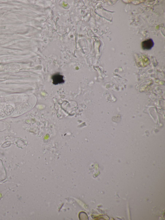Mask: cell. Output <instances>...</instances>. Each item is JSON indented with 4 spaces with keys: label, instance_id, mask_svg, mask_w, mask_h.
Instances as JSON below:
<instances>
[{
    "label": "cell",
    "instance_id": "obj_1",
    "mask_svg": "<svg viewBox=\"0 0 165 220\" xmlns=\"http://www.w3.org/2000/svg\"><path fill=\"white\" fill-rule=\"evenodd\" d=\"M154 44L152 39H149L143 41L142 44V47L144 50H151L154 45Z\"/></svg>",
    "mask_w": 165,
    "mask_h": 220
},
{
    "label": "cell",
    "instance_id": "obj_2",
    "mask_svg": "<svg viewBox=\"0 0 165 220\" xmlns=\"http://www.w3.org/2000/svg\"><path fill=\"white\" fill-rule=\"evenodd\" d=\"M63 78V76L59 74H55L52 77L53 84L56 85L64 83V80Z\"/></svg>",
    "mask_w": 165,
    "mask_h": 220
}]
</instances>
